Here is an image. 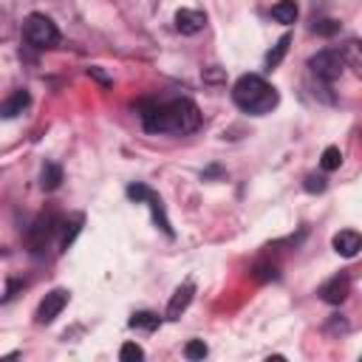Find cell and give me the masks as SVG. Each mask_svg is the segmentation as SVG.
I'll return each instance as SVG.
<instances>
[{
  "mask_svg": "<svg viewBox=\"0 0 362 362\" xmlns=\"http://www.w3.org/2000/svg\"><path fill=\"white\" fill-rule=\"evenodd\" d=\"M141 124L147 133H192L201 124V110L189 99H173L167 105H147L141 113Z\"/></svg>",
  "mask_w": 362,
  "mask_h": 362,
  "instance_id": "obj_1",
  "label": "cell"
},
{
  "mask_svg": "<svg viewBox=\"0 0 362 362\" xmlns=\"http://www.w3.org/2000/svg\"><path fill=\"white\" fill-rule=\"evenodd\" d=\"M232 99L240 110L252 113V116H263L272 113V107H277L280 96L277 90L257 74H243L235 85H232Z\"/></svg>",
  "mask_w": 362,
  "mask_h": 362,
  "instance_id": "obj_2",
  "label": "cell"
},
{
  "mask_svg": "<svg viewBox=\"0 0 362 362\" xmlns=\"http://www.w3.org/2000/svg\"><path fill=\"white\" fill-rule=\"evenodd\" d=\"M23 40L31 45V48H54L59 42V31L54 25L51 17L45 14H28L25 23H23Z\"/></svg>",
  "mask_w": 362,
  "mask_h": 362,
  "instance_id": "obj_3",
  "label": "cell"
},
{
  "mask_svg": "<svg viewBox=\"0 0 362 362\" xmlns=\"http://www.w3.org/2000/svg\"><path fill=\"white\" fill-rule=\"evenodd\" d=\"M345 65H348V62H345V57H342L339 48H322V51H317V54L308 59V68H311L314 76L322 79V82L339 79L342 71H345Z\"/></svg>",
  "mask_w": 362,
  "mask_h": 362,
  "instance_id": "obj_4",
  "label": "cell"
},
{
  "mask_svg": "<svg viewBox=\"0 0 362 362\" xmlns=\"http://www.w3.org/2000/svg\"><path fill=\"white\" fill-rule=\"evenodd\" d=\"M127 195L136 201V204H147L150 206V212H153V221H156V226L164 232V235H170L173 238V226H170V218H167V212H164V204H161V198L147 187V184H130L127 187Z\"/></svg>",
  "mask_w": 362,
  "mask_h": 362,
  "instance_id": "obj_5",
  "label": "cell"
},
{
  "mask_svg": "<svg viewBox=\"0 0 362 362\" xmlns=\"http://www.w3.org/2000/svg\"><path fill=\"white\" fill-rule=\"evenodd\" d=\"M57 215L54 212H48V215H40L31 226H28V232H25V243H28V249L37 255V252H42L45 249V243L51 240V235H54V229H57Z\"/></svg>",
  "mask_w": 362,
  "mask_h": 362,
  "instance_id": "obj_6",
  "label": "cell"
},
{
  "mask_svg": "<svg viewBox=\"0 0 362 362\" xmlns=\"http://www.w3.org/2000/svg\"><path fill=\"white\" fill-rule=\"evenodd\" d=\"M65 305H68V291H65V288H54V291H48V294L40 300L34 317H37L40 325H48V322H54V320L62 314Z\"/></svg>",
  "mask_w": 362,
  "mask_h": 362,
  "instance_id": "obj_7",
  "label": "cell"
},
{
  "mask_svg": "<svg viewBox=\"0 0 362 362\" xmlns=\"http://www.w3.org/2000/svg\"><path fill=\"white\" fill-rule=\"evenodd\" d=\"M351 294V277L342 272V274H334L331 280H325L322 286H320V297L325 300V303H331V305H339L345 297Z\"/></svg>",
  "mask_w": 362,
  "mask_h": 362,
  "instance_id": "obj_8",
  "label": "cell"
},
{
  "mask_svg": "<svg viewBox=\"0 0 362 362\" xmlns=\"http://www.w3.org/2000/svg\"><path fill=\"white\" fill-rule=\"evenodd\" d=\"M192 294H195L192 280H184V283L173 291V297H170V303H167V320H178V317L187 311V305L192 303Z\"/></svg>",
  "mask_w": 362,
  "mask_h": 362,
  "instance_id": "obj_9",
  "label": "cell"
},
{
  "mask_svg": "<svg viewBox=\"0 0 362 362\" xmlns=\"http://www.w3.org/2000/svg\"><path fill=\"white\" fill-rule=\"evenodd\" d=\"M331 246L337 255L342 257H354L359 249H362V235L356 229H339L334 238H331Z\"/></svg>",
  "mask_w": 362,
  "mask_h": 362,
  "instance_id": "obj_10",
  "label": "cell"
},
{
  "mask_svg": "<svg viewBox=\"0 0 362 362\" xmlns=\"http://www.w3.org/2000/svg\"><path fill=\"white\" fill-rule=\"evenodd\" d=\"M206 25V14L198 8H178L175 11V28L181 34H198Z\"/></svg>",
  "mask_w": 362,
  "mask_h": 362,
  "instance_id": "obj_11",
  "label": "cell"
},
{
  "mask_svg": "<svg viewBox=\"0 0 362 362\" xmlns=\"http://www.w3.org/2000/svg\"><path fill=\"white\" fill-rule=\"evenodd\" d=\"M28 102H31L28 90H14V93H11V96L3 102V107H0L3 119H14V116H20V113L28 107Z\"/></svg>",
  "mask_w": 362,
  "mask_h": 362,
  "instance_id": "obj_12",
  "label": "cell"
},
{
  "mask_svg": "<svg viewBox=\"0 0 362 362\" xmlns=\"http://www.w3.org/2000/svg\"><path fill=\"white\" fill-rule=\"evenodd\" d=\"M297 14H300V8H297V3L294 0H280V3H274L272 6V17L277 20V23H294L297 20Z\"/></svg>",
  "mask_w": 362,
  "mask_h": 362,
  "instance_id": "obj_13",
  "label": "cell"
},
{
  "mask_svg": "<svg viewBox=\"0 0 362 362\" xmlns=\"http://www.w3.org/2000/svg\"><path fill=\"white\" fill-rule=\"evenodd\" d=\"M59 181H62V167L54 164V161H48V164L42 167V173H40V187L51 192V189L59 187Z\"/></svg>",
  "mask_w": 362,
  "mask_h": 362,
  "instance_id": "obj_14",
  "label": "cell"
},
{
  "mask_svg": "<svg viewBox=\"0 0 362 362\" xmlns=\"http://www.w3.org/2000/svg\"><path fill=\"white\" fill-rule=\"evenodd\" d=\"M127 325H130V328H139V331H156V328L161 325V317L153 314V311H136Z\"/></svg>",
  "mask_w": 362,
  "mask_h": 362,
  "instance_id": "obj_15",
  "label": "cell"
},
{
  "mask_svg": "<svg viewBox=\"0 0 362 362\" xmlns=\"http://www.w3.org/2000/svg\"><path fill=\"white\" fill-rule=\"evenodd\" d=\"M288 42H291V37L288 34H283L280 40H277V45L266 54V68H274V65H280V59L286 57V51H288Z\"/></svg>",
  "mask_w": 362,
  "mask_h": 362,
  "instance_id": "obj_16",
  "label": "cell"
},
{
  "mask_svg": "<svg viewBox=\"0 0 362 362\" xmlns=\"http://www.w3.org/2000/svg\"><path fill=\"white\" fill-rule=\"evenodd\" d=\"M339 164H342V153H339V147H334V144L325 147V150H322V158H320V167H322L325 173H334Z\"/></svg>",
  "mask_w": 362,
  "mask_h": 362,
  "instance_id": "obj_17",
  "label": "cell"
},
{
  "mask_svg": "<svg viewBox=\"0 0 362 362\" xmlns=\"http://www.w3.org/2000/svg\"><path fill=\"white\" fill-rule=\"evenodd\" d=\"M342 57H345V62L362 68V40H348L342 45Z\"/></svg>",
  "mask_w": 362,
  "mask_h": 362,
  "instance_id": "obj_18",
  "label": "cell"
},
{
  "mask_svg": "<svg viewBox=\"0 0 362 362\" xmlns=\"http://www.w3.org/2000/svg\"><path fill=\"white\" fill-rule=\"evenodd\" d=\"M79 229H82V215H76L71 223H65V232H62V240H59V246H62V249H68V246L74 243V238L79 235Z\"/></svg>",
  "mask_w": 362,
  "mask_h": 362,
  "instance_id": "obj_19",
  "label": "cell"
},
{
  "mask_svg": "<svg viewBox=\"0 0 362 362\" xmlns=\"http://www.w3.org/2000/svg\"><path fill=\"white\" fill-rule=\"evenodd\" d=\"M119 359H122V362H139V359H144V351H141V345H136V342H124V345L119 348Z\"/></svg>",
  "mask_w": 362,
  "mask_h": 362,
  "instance_id": "obj_20",
  "label": "cell"
},
{
  "mask_svg": "<svg viewBox=\"0 0 362 362\" xmlns=\"http://www.w3.org/2000/svg\"><path fill=\"white\" fill-rule=\"evenodd\" d=\"M184 356H187V359H204V356H206L204 339H189V342L184 345Z\"/></svg>",
  "mask_w": 362,
  "mask_h": 362,
  "instance_id": "obj_21",
  "label": "cell"
},
{
  "mask_svg": "<svg viewBox=\"0 0 362 362\" xmlns=\"http://www.w3.org/2000/svg\"><path fill=\"white\" fill-rule=\"evenodd\" d=\"M311 31H314V34H322V37H331V34L339 31V23H337V20H320V23L311 25Z\"/></svg>",
  "mask_w": 362,
  "mask_h": 362,
  "instance_id": "obj_22",
  "label": "cell"
},
{
  "mask_svg": "<svg viewBox=\"0 0 362 362\" xmlns=\"http://www.w3.org/2000/svg\"><path fill=\"white\" fill-rule=\"evenodd\" d=\"M303 187H305V192H322L328 184H325V178L322 175H305V181H303Z\"/></svg>",
  "mask_w": 362,
  "mask_h": 362,
  "instance_id": "obj_23",
  "label": "cell"
},
{
  "mask_svg": "<svg viewBox=\"0 0 362 362\" xmlns=\"http://www.w3.org/2000/svg\"><path fill=\"white\" fill-rule=\"evenodd\" d=\"M20 286H23V280H11V283H8V288H6V297H3V300H11V297H14V291H17Z\"/></svg>",
  "mask_w": 362,
  "mask_h": 362,
  "instance_id": "obj_24",
  "label": "cell"
},
{
  "mask_svg": "<svg viewBox=\"0 0 362 362\" xmlns=\"http://www.w3.org/2000/svg\"><path fill=\"white\" fill-rule=\"evenodd\" d=\"M88 74H90V76H96V79H99V82H105V85H107V82H110V79H107V76H105V74H102V71H99V68H90V71H88Z\"/></svg>",
  "mask_w": 362,
  "mask_h": 362,
  "instance_id": "obj_25",
  "label": "cell"
}]
</instances>
